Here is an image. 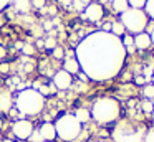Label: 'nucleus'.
<instances>
[{
    "instance_id": "obj_1",
    "label": "nucleus",
    "mask_w": 154,
    "mask_h": 142,
    "mask_svg": "<svg viewBox=\"0 0 154 142\" xmlns=\"http://www.w3.org/2000/svg\"><path fill=\"white\" fill-rule=\"evenodd\" d=\"M126 55L119 36L103 30L86 35L75 48V58L81 71L96 83L116 78L124 66Z\"/></svg>"
},
{
    "instance_id": "obj_2",
    "label": "nucleus",
    "mask_w": 154,
    "mask_h": 142,
    "mask_svg": "<svg viewBox=\"0 0 154 142\" xmlns=\"http://www.w3.org/2000/svg\"><path fill=\"white\" fill-rule=\"evenodd\" d=\"M14 107L17 109L20 117H27L33 121L42 116L47 109V98L33 88H23L14 94Z\"/></svg>"
},
{
    "instance_id": "obj_3",
    "label": "nucleus",
    "mask_w": 154,
    "mask_h": 142,
    "mask_svg": "<svg viewBox=\"0 0 154 142\" xmlns=\"http://www.w3.org/2000/svg\"><path fill=\"white\" fill-rule=\"evenodd\" d=\"M91 119H93L96 124H111V122L118 121L121 114V107L118 99L109 98V96H103V98H98L93 101L90 109Z\"/></svg>"
},
{
    "instance_id": "obj_4",
    "label": "nucleus",
    "mask_w": 154,
    "mask_h": 142,
    "mask_svg": "<svg viewBox=\"0 0 154 142\" xmlns=\"http://www.w3.org/2000/svg\"><path fill=\"white\" fill-rule=\"evenodd\" d=\"M57 139L61 142H76L80 134L83 132V124L78 122V119L73 116V112L60 114L53 122Z\"/></svg>"
},
{
    "instance_id": "obj_5",
    "label": "nucleus",
    "mask_w": 154,
    "mask_h": 142,
    "mask_svg": "<svg viewBox=\"0 0 154 142\" xmlns=\"http://www.w3.org/2000/svg\"><path fill=\"white\" fill-rule=\"evenodd\" d=\"M147 15L144 13L143 8H128L126 12L121 13L119 22L123 23V26L131 33V35H137L143 33L144 28L147 26Z\"/></svg>"
},
{
    "instance_id": "obj_6",
    "label": "nucleus",
    "mask_w": 154,
    "mask_h": 142,
    "mask_svg": "<svg viewBox=\"0 0 154 142\" xmlns=\"http://www.w3.org/2000/svg\"><path fill=\"white\" fill-rule=\"evenodd\" d=\"M35 129H37L35 122L32 119H27V117L15 119V121H10V124H8L10 139H14L17 142H27L32 137Z\"/></svg>"
},
{
    "instance_id": "obj_7",
    "label": "nucleus",
    "mask_w": 154,
    "mask_h": 142,
    "mask_svg": "<svg viewBox=\"0 0 154 142\" xmlns=\"http://www.w3.org/2000/svg\"><path fill=\"white\" fill-rule=\"evenodd\" d=\"M51 84H53V88L57 89V91H68V89L73 88V76L70 74V73H66L65 69H57L55 71V74L50 78Z\"/></svg>"
},
{
    "instance_id": "obj_8",
    "label": "nucleus",
    "mask_w": 154,
    "mask_h": 142,
    "mask_svg": "<svg viewBox=\"0 0 154 142\" xmlns=\"http://www.w3.org/2000/svg\"><path fill=\"white\" fill-rule=\"evenodd\" d=\"M104 17V8L100 2H91L85 7V10L81 12V18L86 20V22H91V23H98L101 22Z\"/></svg>"
},
{
    "instance_id": "obj_9",
    "label": "nucleus",
    "mask_w": 154,
    "mask_h": 142,
    "mask_svg": "<svg viewBox=\"0 0 154 142\" xmlns=\"http://www.w3.org/2000/svg\"><path fill=\"white\" fill-rule=\"evenodd\" d=\"M14 107V91L8 88H0V116H5Z\"/></svg>"
},
{
    "instance_id": "obj_10",
    "label": "nucleus",
    "mask_w": 154,
    "mask_h": 142,
    "mask_svg": "<svg viewBox=\"0 0 154 142\" xmlns=\"http://www.w3.org/2000/svg\"><path fill=\"white\" fill-rule=\"evenodd\" d=\"M114 139L116 142H143L144 137L139 131H126L124 132L123 129H116L114 131Z\"/></svg>"
},
{
    "instance_id": "obj_11",
    "label": "nucleus",
    "mask_w": 154,
    "mask_h": 142,
    "mask_svg": "<svg viewBox=\"0 0 154 142\" xmlns=\"http://www.w3.org/2000/svg\"><path fill=\"white\" fill-rule=\"evenodd\" d=\"M37 132L40 134L43 142H55L57 140V132H55V125L51 121H43L37 127Z\"/></svg>"
},
{
    "instance_id": "obj_12",
    "label": "nucleus",
    "mask_w": 154,
    "mask_h": 142,
    "mask_svg": "<svg viewBox=\"0 0 154 142\" xmlns=\"http://www.w3.org/2000/svg\"><path fill=\"white\" fill-rule=\"evenodd\" d=\"M61 69H65L66 73H70L71 76L78 74V73L81 71L80 63H78V59L75 58V56H65V58H63V65H61Z\"/></svg>"
},
{
    "instance_id": "obj_13",
    "label": "nucleus",
    "mask_w": 154,
    "mask_h": 142,
    "mask_svg": "<svg viewBox=\"0 0 154 142\" xmlns=\"http://www.w3.org/2000/svg\"><path fill=\"white\" fill-rule=\"evenodd\" d=\"M134 38V48L137 50H147L152 43H151V36L147 35V33H137V35L133 36Z\"/></svg>"
},
{
    "instance_id": "obj_14",
    "label": "nucleus",
    "mask_w": 154,
    "mask_h": 142,
    "mask_svg": "<svg viewBox=\"0 0 154 142\" xmlns=\"http://www.w3.org/2000/svg\"><path fill=\"white\" fill-rule=\"evenodd\" d=\"M12 8H14L17 13L27 15V13L32 12V0H14Z\"/></svg>"
},
{
    "instance_id": "obj_15",
    "label": "nucleus",
    "mask_w": 154,
    "mask_h": 142,
    "mask_svg": "<svg viewBox=\"0 0 154 142\" xmlns=\"http://www.w3.org/2000/svg\"><path fill=\"white\" fill-rule=\"evenodd\" d=\"M73 116L78 119V122H80V124H88V122L91 121L90 109H86V107H78L76 111L73 112Z\"/></svg>"
},
{
    "instance_id": "obj_16",
    "label": "nucleus",
    "mask_w": 154,
    "mask_h": 142,
    "mask_svg": "<svg viewBox=\"0 0 154 142\" xmlns=\"http://www.w3.org/2000/svg\"><path fill=\"white\" fill-rule=\"evenodd\" d=\"M18 48H20L22 55L30 56V58L37 53V48H35V45H32V43H18Z\"/></svg>"
},
{
    "instance_id": "obj_17",
    "label": "nucleus",
    "mask_w": 154,
    "mask_h": 142,
    "mask_svg": "<svg viewBox=\"0 0 154 142\" xmlns=\"http://www.w3.org/2000/svg\"><path fill=\"white\" fill-rule=\"evenodd\" d=\"M65 53H66V51H65L63 46H61V45H57V46H55V48L50 51V58H51V59H57V61H63Z\"/></svg>"
},
{
    "instance_id": "obj_18",
    "label": "nucleus",
    "mask_w": 154,
    "mask_h": 142,
    "mask_svg": "<svg viewBox=\"0 0 154 142\" xmlns=\"http://www.w3.org/2000/svg\"><path fill=\"white\" fill-rule=\"evenodd\" d=\"M111 5H113V10H114V12H118L119 15L129 8V3H128V0H113V2H111Z\"/></svg>"
},
{
    "instance_id": "obj_19",
    "label": "nucleus",
    "mask_w": 154,
    "mask_h": 142,
    "mask_svg": "<svg viewBox=\"0 0 154 142\" xmlns=\"http://www.w3.org/2000/svg\"><path fill=\"white\" fill-rule=\"evenodd\" d=\"M121 41H123V46L124 50H126V53H134V38L131 35H124L123 38H121Z\"/></svg>"
},
{
    "instance_id": "obj_20",
    "label": "nucleus",
    "mask_w": 154,
    "mask_h": 142,
    "mask_svg": "<svg viewBox=\"0 0 154 142\" xmlns=\"http://www.w3.org/2000/svg\"><path fill=\"white\" fill-rule=\"evenodd\" d=\"M124 32H126V28L123 26V23H121V22H113V23H111V32L109 33H113L114 36H119V38H121V36L124 35Z\"/></svg>"
},
{
    "instance_id": "obj_21",
    "label": "nucleus",
    "mask_w": 154,
    "mask_h": 142,
    "mask_svg": "<svg viewBox=\"0 0 154 142\" xmlns=\"http://www.w3.org/2000/svg\"><path fill=\"white\" fill-rule=\"evenodd\" d=\"M143 96L146 99H149V101H152V99H154V84H144Z\"/></svg>"
},
{
    "instance_id": "obj_22",
    "label": "nucleus",
    "mask_w": 154,
    "mask_h": 142,
    "mask_svg": "<svg viewBox=\"0 0 154 142\" xmlns=\"http://www.w3.org/2000/svg\"><path fill=\"white\" fill-rule=\"evenodd\" d=\"M144 13L147 15V18L154 20V0H146V5H144Z\"/></svg>"
},
{
    "instance_id": "obj_23",
    "label": "nucleus",
    "mask_w": 154,
    "mask_h": 142,
    "mask_svg": "<svg viewBox=\"0 0 154 142\" xmlns=\"http://www.w3.org/2000/svg\"><path fill=\"white\" fill-rule=\"evenodd\" d=\"M131 8H144L146 5V0H128Z\"/></svg>"
},
{
    "instance_id": "obj_24",
    "label": "nucleus",
    "mask_w": 154,
    "mask_h": 142,
    "mask_svg": "<svg viewBox=\"0 0 154 142\" xmlns=\"http://www.w3.org/2000/svg\"><path fill=\"white\" fill-rule=\"evenodd\" d=\"M45 7H47V0H32V8L43 10Z\"/></svg>"
},
{
    "instance_id": "obj_25",
    "label": "nucleus",
    "mask_w": 154,
    "mask_h": 142,
    "mask_svg": "<svg viewBox=\"0 0 154 142\" xmlns=\"http://www.w3.org/2000/svg\"><path fill=\"white\" fill-rule=\"evenodd\" d=\"M141 109H143L144 112H152L154 111V106H152V102H151L149 99H146V101L141 102Z\"/></svg>"
},
{
    "instance_id": "obj_26",
    "label": "nucleus",
    "mask_w": 154,
    "mask_h": 142,
    "mask_svg": "<svg viewBox=\"0 0 154 142\" xmlns=\"http://www.w3.org/2000/svg\"><path fill=\"white\" fill-rule=\"evenodd\" d=\"M0 73H2V74L10 73V65H8V63H0Z\"/></svg>"
},
{
    "instance_id": "obj_27",
    "label": "nucleus",
    "mask_w": 154,
    "mask_h": 142,
    "mask_svg": "<svg viewBox=\"0 0 154 142\" xmlns=\"http://www.w3.org/2000/svg\"><path fill=\"white\" fill-rule=\"evenodd\" d=\"M144 142H154V131H149L144 135Z\"/></svg>"
},
{
    "instance_id": "obj_28",
    "label": "nucleus",
    "mask_w": 154,
    "mask_h": 142,
    "mask_svg": "<svg viewBox=\"0 0 154 142\" xmlns=\"http://www.w3.org/2000/svg\"><path fill=\"white\" fill-rule=\"evenodd\" d=\"M5 122H7V117L5 116H0V132L5 129Z\"/></svg>"
},
{
    "instance_id": "obj_29",
    "label": "nucleus",
    "mask_w": 154,
    "mask_h": 142,
    "mask_svg": "<svg viewBox=\"0 0 154 142\" xmlns=\"http://www.w3.org/2000/svg\"><path fill=\"white\" fill-rule=\"evenodd\" d=\"M78 78H80V81H81V83H86V81H90V79H88V76L85 74L83 71H80V73H78Z\"/></svg>"
},
{
    "instance_id": "obj_30",
    "label": "nucleus",
    "mask_w": 154,
    "mask_h": 142,
    "mask_svg": "<svg viewBox=\"0 0 154 142\" xmlns=\"http://www.w3.org/2000/svg\"><path fill=\"white\" fill-rule=\"evenodd\" d=\"M144 81H146V79H143V78H136V83H137V84H143Z\"/></svg>"
},
{
    "instance_id": "obj_31",
    "label": "nucleus",
    "mask_w": 154,
    "mask_h": 142,
    "mask_svg": "<svg viewBox=\"0 0 154 142\" xmlns=\"http://www.w3.org/2000/svg\"><path fill=\"white\" fill-rule=\"evenodd\" d=\"M149 36H151V43H152V45H154V32H152V33H151V35H149Z\"/></svg>"
},
{
    "instance_id": "obj_32",
    "label": "nucleus",
    "mask_w": 154,
    "mask_h": 142,
    "mask_svg": "<svg viewBox=\"0 0 154 142\" xmlns=\"http://www.w3.org/2000/svg\"><path fill=\"white\" fill-rule=\"evenodd\" d=\"M152 84H154V73H152Z\"/></svg>"
},
{
    "instance_id": "obj_33",
    "label": "nucleus",
    "mask_w": 154,
    "mask_h": 142,
    "mask_svg": "<svg viewBox=\"0 0 154 142\" xmlns=\"http://www.w3.org/2000/svg\"><path fill=\"white\" fill-rule=\"evenodd\" d=\"M151 114H152V117H154V111H152V112H151Z\"/></svg>"
},
{
    "instance_id": "obj_34",
    "label": "nucleus",
    "mask_w": 154,
    "mask_h": 142,
    "mask_svg": "<svg viewBox=\"0 0 154 142\" xmlns=\"http://www.w3.org/2000/svg\"><path fill=\"white\" fill-rule=\"evenodd\" d=\"M151 102H152V106H154V99H152V101H151Z\"/></svg>"
},
{
    "instance_id": "obj_35",
    "label": "nucleus",
    "mask_w": 154,
    "mask_h": 142,
    "mask_svg": "<svg viewBox=\"0 0 154 142\" xmlns=\"http://www.w3.org/2000/svg\"><path fill=\"white\" fill-rule=\"evenodd\" d=\"M108 2H113V0H108Z\"/></svg>"
}]
</instances>
